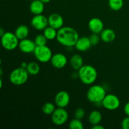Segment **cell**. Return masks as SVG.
<instances>
[{"mask_svg": "<svg viewBox=\"0 0 129 129\" xmlns=\"http://www.w3.org/2000/svg\"><path fill=\"white\" fill-rule=\"evenodd\" d=\"M79 37V34L74 28L70 26H62L57 30L56 39L63 46L72 47H74Z\"/></svg>", "mask_w": 129, "mask_h": 129, "instance_id": "obj_1", "label": "cell"}, {"mask_svg": "<svg viewBox=\"0 0 129 129\" xmlns=\"http://www.w3.org/2000/svg\"><path fill=\"white\" fill-rule=\"evenodd\" d=\"M78 76L86 85L93 84L98 78V71L94 66L89 64L83 65L78 71Z\"/></svg>", "mask_w": 129, "mask_h": 129, "instance_id": "obj_2", "label": "cell"}, {"mask_svg": "<svg viewBox=\"0 0 129 129\" xmlns=\"http://www.w3.org/2000/svg\"><path fill=\"white\" fill-rule=\"evenodd\" d=\"M107 95L106 90L102 86L92 85L88 90L86 94L87 99L93 103L98 104L102 103V100Z\"/></svg>", "mask_w": 129, "mask_h": 129, "instance_id": "obj_3", "label": "cell"}, {"mask_svg": "<svg viewBox=\"0 0 129 129\" xmlns=\"http://www.w3.org/2000/svg\"><path fill=\"white\" fill-rule=\"evenodd\" d=\"M30 74L27 70L21 67L15 68L11 72L9 76L10 82L15 86H21L27 82Z\"/></svg>", "mask_w": 129, "mask_h": 129, "instance_id": "obj_4", "label": "cell"}, {"mask_svg": "<svg viewBox=\"0 0 129 129\" xmlns=\"http://www.w3.org/2000/svg\"><path fill=\"white\" fill-rule=\"evenodd\" d=\"M20 40L18 39L15 33L11 31H5L1 36V44L5 50L11 51L18 47Z\"/></svg>", "mask_w": 129, "mask_h": 129, "instance_id": "obj_5", "label": "cell"}, {"mask_svg": "<svg viewBox=\"0 0 129 129\" xmlns=\"http://www.w3.org/2000/svg\"><path fill=\"white\" fill-rule=\"evenodd\" d=\"M34 54L37 60L41 63L49 62L53 55L52 50L46 45L37 46Z\"/></svg>", "mask_w": 129, "mask_h": 129, "instance_id": "obj_6", "label": "cell"}, {"mask_svg": "<svg viewBox=\"0 0 129 129\" xmlns=\"http://www.w3.org/2000/svg\"><path fill=\"white\" fill-rule=\"evenodd\" d=\"M69 114L65 108L58 107L51 115L52 122L55 125L61 126L65 124L68 120Z\"/></svg>", "mask_w": 129, "mask_h": 129, "instance_id": "obj_7", "label": "cell"}, {"mask_svg": "<svg viewBox=\"0 0 129 129\" xmlns=\"http://www.w3.org/2000/svg\"><path fill=\"white\" fill-rule=\"evenodd\" d=\"M102 105L107 110H116L120 106V100L115 94H108L103 98Z\"/></svg>", "mask_w": 129, "mask_h": 129, "instance_id": "obj_8", "label": "cell"}, {"mask_svg": "<svg viewBox=\"0 0 129 129\" xmlns=\"http://www.w3.org/2000/svg\"><path fill=\"white\" fill-rule=\"evenodd\" d=\"M31 25L34 29L38 31H43L49 26L48 18L42 14L34 15L31 20Z\"/></svg>", "mask_w": 129, "mask_h": 129, "instance_id": "obj_9", "label": "cell"}, {"mask_svg": "<svg viewBox=\"0 0 129 129\" xmlns=\"http://www.w3.org/2000/svg\"><path fill=\"white\" fill-rule=\"evenodd\" d=\"M71 98L69 93L66 91H60L58 92L55 96V105L60 108H66L70 103Z\"/></svg>", "mask_w": 129, "mask_h": 129, "instance_id": "obj_10", "label": "cell"}, {"mask_svg": "<svg viewBox=\"0 0 129 129\" xmlns=\"http://www.w3.org/2000/svg\"><path fill=\"white\" fill-rule=\"evenodd\" d=\"M37 45L34 40L26 39L20 40L18 44V48L22 52L25 54H30L34 53Z\"/></svg>", "mask_w": 129, "mask_h": 129, "instance_id": "obj_11", "label": "cell"}, {"mask_svg": "<svg viewBox=\"0 0 129 129\" xmlns=\"http://www.w3.org/2000/svg\"><path fill=\"white\" fill-rule=\"evenodd\" d=\"M50 62L52 66L56 69H62L66 66L68 59L62 53H56L52 55Z\"/></svg>", "mask_w": 129, "mask_h": 129, "instance_id": "obj_12", "label": "cell"}, {"mask_svg": "<svg viewBox=\"0 0 129 129\" xmlns=\"http://www.w3.org/2000/svg\"><path fill=\"white\" fill-rule=\"evenodd\" d=\"M48 23L49 26H52L58 30L63 26L64 20L60 14L54 13L49 15L48 17Z\"/></svg>", "mask_w": 129, "mask_h": 129, "instance_id": "obj_13", "label": "cell"}, {"mask_svg": "<svg viewBox=\"0 0 129 129\" xmlns=\"http://www.w3.org/2000/svg\"><path fill=\"white\" fill-rule=\"evenodd\" d=\"M88 28L92 33L100 34L104 29V24L99 18H93L88 22Z\"/></svg>", "mask_w": 129, "mask_h": 129, "instance_id": "obj_14", "label": "cell"}, {"mask_svg": "<svg viewBox=\"0 0 129 129\" xmlns=\"http://www.w3.org/2000/svg\"><path fill=\"white\" fill-rule=\"evenodd\" d=\"M92 46L89 37H81L77 40L74 47L79 52H86L89 50Z\"/></svg>", "mask_w": 129, "mask_h": 129, "instance_id": "obj_15", "label": "cell"}, {"mask_svg": "<svg viewBox=\"0 0 129 129\" xmlns=\"http://www.w3.org/2000/svg\"><path fill=\"white\" fill-rule=\"evenodd\" d=\"M100 35L101 40L105 43L112 42L116 39L115 32L111 28H104Z\"/></svg>", "mask_w": 129, "mask_h": 129, "instance_id": "obj_16", "label": "cell"}, {"mask_svg": "<svg viewBox=\"0 0 129 129\" xmlns=\"http://www.w3.org/2000/svg\"><path fill=\"white\" fill-rule=\"evenodd\" d=\"M30 10L34 15L42 14L44 11V3L40 0L31 1L30 5Z\"/></svg>", "mask_w": 129, "mask_h": 129, "instance_id": "obj_17", "label": "cell"}, {"mask_svg": "<svg viewBox=\"0 0 129 129\" xmlns=\"http://www.w3.org/2000/svg\"><path fill=\"white\" fill-rule=\"evenodd\" d=\"M83 59L79 54H74L71 57L69 63L73 69L78 71L84 64H83Z\"/></svg>", "mask_w": 129, "mask_h": 129, "instance_id": "obj_18", "label": "cell"}, {"mask_svg": "<svg viewBox=\"0 0 129 129\" xmlns=\"http://www.w3.org/2000/svg\"><path fill=\"white\" fill-rule=\"evenodd\" d=\"M15 34L19 40H23L28 37L30 34V29L26 25H21L16 28Z\"/></svg>", "mask_w": 129, "mask_h": 129, "instance_id": "obj_19", "label": "cell"}, {"mask_svg": "<svg viewBox=\"0 0 129 129\" xmlns=\"http://www.w3.org/2000/svg\"><path fill=\"white\" fill-rule=\"evenodd\" d=\"M102 120V115L100 111L93 110L88 116V121L92 125L99 124Z\"/></svg>", "mask_w": 129, "mask_h": 129, "instance_id": "obj_20", "label": "cell"}, {"mask_svg": "<svg viewBox=\"0 0 129 129\" xmlns=\"http://www.w3.org/2000/svg\"><path fill=\"white\" fill-rule=\"evenodd\" d=\"M43 34L45 35L48 40H53L56 39L57 35V30L50 26H48L43 30Z\"/></svg>", "mask_w": 129, "mask_h": 129, "instance_id": "obj_21", "label": "cell"}, {"mask_svg": "<svg viewBox=\"0 0 129 129\" xmlns=\"http://www.w3.org/2000/svg\"><path fill=\"white\" fill-rule=\"evenodd\" d=\"M26 69L30 75L35 76L39 73L40 71V68L37 62H30L28 63L27 68Z\"/></svg>", "mask_w": 129, "mask_h": 129, "instance_id": "obj_22", "label": "cell"}, {"mask_svg": "<svg viewBox=\"0 0 129 129\" xmlns=\"http://www.w3.org/2000/svg\"><path fill=\"white\" fill-rule=\"evenodd\" d=\"M55 109L56 108L55 104L51 102H47L44 103L42 107V111L43 113L46 115H52Z\"/></svg>", "mask_w": 129, "mask_h": 129, "instance_id": "obj_23", "label": "cell"}, {"mask_svg": "<svg viewBox=\"0 0 129 129\" xmlns=\"http://www.w3.org/2000/svg\"><path fill=\"white\" fill-rule=\"evenodd\" d=\"M123 0H108V6L113 11H119L123 6Z\"/></svg>", "mask_w": 129, "mask_h": 129, "instance_id": "obj_24", "label": "cell"}, {"mask_svg": "<svg viewBox=\"0 0 129 129\" xmlns=\"http://www.w3.org/2000/svg\"><path fill=\"white\" fill-rule=\"evenodd\" d=\"M69 128L70 129H83L84 125L81 120L74 118L69 122Z\"/></svg>", "mask_w": 129, "mask_h": 129, "instance_id": "obj_25", "label": "cell"}, {"mask_svg": "<svg viewBox=\"0 0 129 129\" xmlns=\"http://www.w3.org/2000/svg\"><path fill=\"white\" fill-rule=\"evenodd\" d=\"M47 39L45 37L44 34H39L37 35L34 39V42L37 46H41V45H45L47 42Z\"/></svg>", "mask_w": 129, "mask_h": 129, "instance_id": "obj_26", "label": "cell"}, {"mask_svg": "<svg viewBox=\"0 0 129 129\" xmlns=\"http://www.w3.org/2000/svg\"><path fill=\"white\" fill-rule=\"evenodd\" d=\"M89 38L92 45H98L101 40L100 35H99V34H94V33H93V34L89 37Z\"/></svg>", "mask_w": 129, "mask_h": 129, "instance_id": "obj_27", "label": "cell"}, {"mask_svg": "<svg viewBox=\"0 0 129 129\" xmlns=\"http://www.w3.org/2000/svg\"><path fill=\"white\" fill-rule=\"evenodd\" d=\"M74 117L78 119H83L85 116V110L83 108H78L76 110L74 113Z\"/></svg>", "mask_w": 129, "mask_h": 129, "instance_id": "obj_28", "label": "cell"}, {"mask_svg": "<svg viewBox=\"0 0 129 129\" xmlns=\"http://www.w3.org/2000/svg\"><path fill=\"white\" fill-rule=\"evenodd\" d=\"M121 126L123 129H129V117L127 116V117L123 118L121 123Z\"/></svg>", "mask_w": 129, "mask_h": 129, "instance_id": "obj_29", "label": "cell"}, {"mask_svg": "<svg viewBox=\"0 0 129 129\" xmlns=\"http://www.w3.org/2000/svg\"><path fill=\"white\" fill-rule=\"evenodd\" d=\"M123 111H124V113H125L126 115L128 116L129 117V102H127L124 106V108H123Z\"/></svg>", "mask_w": 129, "mask_h": 129, "instance_id": "obj_30", "label": "cell"}, {"mask_svg": "<svg viewBox=\"0 0 129 129\" xmlns=\"http://www.w3.org/2000/svg\"><path fill=\"white\" fill-rule=\"evenodd\" d=\"M92 128L93 129H104V127L103 126L101 125L100 124H96V125H93L92 127Z\"/></svg>", "mask_w": 129, "mask_h": 129, "instance_id": "obj_31", "label": "cell"}, {"mask_svg": "<svg viewBox=\"0 0 129 129\" xmlns=\"http://www.w3.org/2000/svg\"><path fill=\"white\" fill-rule=\"evenodd\" d=\"M27 66H28L27 62H23L21 64L20 67H21V68H25V69H26V68H27Z\"/></svg>", "mask_w": 129, "mask_h": 129, "instance_id": "obj_32", "label": "cell"}, {"mask_svg": "<svg viewBox=\"0 0 129 129\" xmlns=\"http://www.w3.org/2000/svg\"><path fill=\"white\" fill-rule=\"evenodd\" d=\"M5 33V31H4L3 28H1L0 29V35H1V36H2V35H3Z\"/></svg>", "mask_w": 129, "mask_h": 129, "instance_id": "obj_33", "label": "cell"}, {"mask_svg": "<svg viewBox=\"0 0 129 129\" xmlns=\"http://www.w3.org/2000/svg\"><path fill=\"white\" fill-rule=\"evenodd\" d=\"M40 1H41L42 2L44 3V4H46V3H48L50 2L51 0H40Z\"/></svg>", "mask_w": 129, "mask_h": 129, "instance_id": "obj_34", "label": "cell"}, {"mask_svg": "<svg viewBox=\"0 0 129 129\" xmlns=\"http://www.w3.org/2000/svg\"><path fill=\"white\" fill-rule=\"evenodd\" d=\"M2 85H3V81H2V79H0V88H2Z\"/></svg>", "mask_w": 129, "mask_h": 129, "instance_id": "obj_35", "label": "cell"}, {"mask_svg": "<svg viewBox=\"0 0 129 129\" xmlns=\"http://www.w3.org/2000/svg\"><path fill=\"white\" fill-rule=\"evenodd\" d=\"M28 1H34V0H28Z\"/></svg>", "mask_w": 129, "mask_h": 129, "instance_id": "obj_36", "label": "cell"}]
</instances>
